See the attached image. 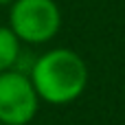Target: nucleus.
Wrapping results in <instances>:
<instances>
[{"instance_id":"nucleus-1","label":"nucleus","mask_w":125,"mask_h":125,"mask_svg":"<svg viewBox=\"0 0 125 125\" xmlns=\"http://www.w3.org/2000/svg\"><path fill=\"white\" fill-rule=\"evenodd\" d=\"M31 83L40 99L64 105L81 97L88 83L86 62L70 48H53L37 57L31 68Z\"/></svg>"},{"instance_id":"nucleus-2","label":"nucleus","mask_w":125,"mask_h":125,"mask_svg":"<svg viewBox=\"0 0 125 125\" xmlns=\"http://www.w3.org/2000/svg\"><path fill=\"white\" fill-rule=\"evenodd\" d=\"M9 22V29L20 42L44 44L57 35L62 26V13L53 0H13Z\"/></svg>"},{"instance_id":"nucleus-3","label":"nucleus","mask_w":125,"mask_h":125,"mask_svg":"<svg viewBox=\"0 0 125 125\" xmlns=\"http://www.w3.org/2000/svg\"><path fill=\"white\" fill-rule=\"evenodd\" d=\"M37 92L20 70L0 73V123L29 125L37 114Z\"/></svg>"},{"instance_id":"nucleus-4","label":"nucleus","mask_w":125,"mask_h":125,"mask_svg":"<svg viewBox=\"0 0 125 125\" xmlns=\"http://www.w3.org/2000/svg\"><path fill=\"white\" fill-rule=\"evenodd\" d=\"M20 57V40L9 26H0V73L11 70Z\"/></svg>"},{"instance_id":"nucleus-5","label":"nucleus","mask_w":125,"mask_h":125,"mask_svg":"<svg viewBox=\"0 0 125 125\" xmlns=\"http://www.w3.org/2000/svg\"><path fill=\"white\" fill-rule=\"evenodd\" d=\"M11 2H13V0H0V7H2V4H11Z\"/></svg>"},{"instance_id":"nucleus-6","label":"nucleus","mask_w":125,"mask_h":125,"mask_svg":"<svg viewBox=\"0 0 125 125\" xmlns=\"http://www.w3.org/2000/svg\"><path fill=\"white\" fill-rule=\"evenodd\" d=\"M0 125H2V123H0Z\"/></svg>"}]
</instances>
